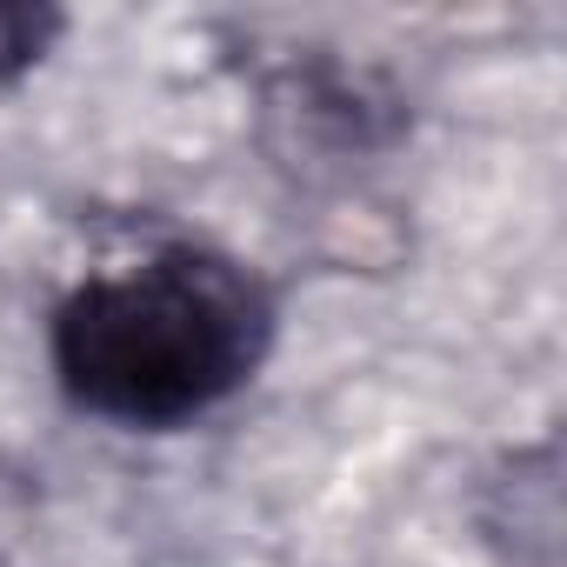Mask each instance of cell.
Listing matches in <instances>:
<instances>
[{
  "instance_id": "cell-1",
  "label": "cell",
  "mask_w": 567,
  "mask_h": 567,
  "mask_svg": "<svg viewBox=\"0 0 567 567\" xmlns=\"http://www.w3.org/2000/svg\"><path fill=\"white\" fill-rule=\"evenodd\" d=\"M274 341L267 288L214 247H147L61 295L48 368L114 427H187L234 401Z\"/></svg>"
},
{
  "instance_id": "cell-2",
  "label": "cell",
  "mask_w": 567,
  "mask_h": 567,
  "mask_svg": "<svg viewBox=\"0 0 567 567\" xmlns=\"http://www.w3.org/2000/svg\"><path fill=\"white\" fill-rule=\"evenodd\" d=\"M61 14L54 8H28V0H0V81H21L48 61V48L61 41Z\"/></svg>"
}]
</instances>
